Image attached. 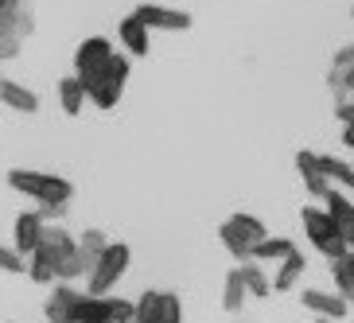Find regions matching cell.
Segmentation results:
<instances>
[{"label": "cell", "instance_id": "obj_1", "mask_svg": "<svg viewBox=\"0 0 354 323\" xmlns=\"http://www.w3.org/2000/svg\"><path fill=\"white\" fill-rule=\"evenodd\" d=\"M47 323H136V300L125 296H90L74 284H55L43 304Z\"/></svg>", "mask_w": 354, "mask_h": 323}, {"label": "cell", "instance_id": "obj_2", "mask_svg": "<svg viewBox=\"0 0 354 323\" xmlns=\"http://www.w3.org/2000/svg\"><path fill=\"white\" fill-rule=\"evenodd\" d=\"M8 187L20 191V195H28V199H35L47 219L66 214V207H71V199H74L71 179L51 176V172H35V167H12L8 172Z\"/></svg>", "mask_w": 354, "mask_h": 323}, {"label": "cell", "instance_id": "obj_3", "mask_svg": "<svg viewBox=\"0 0 354 323\" xmlns=\"http://www.w3.org/2000/svg\"><path fill=\"white\" fill-rule=\"evenodd\" d=\"M35 32V12L28 0H0V63L24 51V39Z\"/></svg>", "mask_w": 354, "mask_h": 323}, {"label": "cell", "instance_id": "obj_4", "mask_svg": "<svg viewBox=\"0 0 354 323\" xmlns=\"http://www.w3.org/2000/svg\"><path fill=\"white\" fill-rule=\"evenodd\" d=\"M300 222H304L308 241H312L327 261H343L346 253H351V246H346V230L339 226V222H335L323 207H304L300 210Z\"/></svg>", "mask_w": 354, "mask_h": 323}, {"label": "cell", "instance_id": "obj_5", "mask_svg": "<svg viewBox=\"0 0 354 323\" xmlns=\"http://www.w3.org/2000/svg\"><path fill=\"white\" fill-rule=\"evenodd\" d=\"M129 71H133V63H129L125 55H113V59H109V63H105L97 74H90V78H78V82L86 86V98H90V105H97V109H113V105L121 102V94H125Z\"/></svg>", "mask_w": 354, "mask_h": 323}, {"label": "cell", "instance_id": "obj_6", "mask_svg": "<svg viewBox=\"0 0 354 323\" xmlns=\"http://www.w3.org/2000/svg\"><path fill=\"white\" fill-rule=\"evenodd\" d=\"M129 261H133V250H129L125 241H113V246L97 257L94 273H90V281H86V292H90V296H113L117 281L129 273Z\"/></svg>", "mask_w": 354, "mask_h": 323}, {"label": "cell", "instance_id": "obj_7", "mask_svg": "<svg viewBox=\"0 0 354 323\" xmlns=\"http://www.w3.org/2000/svg\"><path fill=\"white\" fill-rule=\"evenodd\" d=\"M74 253H78V238H74V234H66L63 226H47V234H43V241H39V250H35L32 257H39L43 265H51L55 277H59V269H63Z\"/></svg>", "mask_w": 354, "mask_h": 323}, {"label": "cell", "instance_id": "obj_8", "mask_svg": "<svg viewBox=\"0 0 354 323\" xmlns=\"http://www.w3.org/2000/svg\"><path fill=\"white\" fill-rule=\"evenodd\" d=\"M133 16L140 24H145L148 32H187L191 24V12L183 8H164V4H140V8H133Z\"/></svg>", "mask_w": 354, "mask_h": 323}, {"label": "cell", "instance_id": "obj_9", "mask_svg": "<svg viewBox=\"0 0 354 323\" xmlns=\"http://www.w3.org/2000/svg\"><path fill=\"white\" fill-rule=\"evenodd\" d=\"M113 55H117L113 43L105 39V35H90V39H82L74 47V74H78V78H90V74H97Z\"/></svg>", "mask_w": 354, "mask_h": 323}, {"label": "cell", "instance_id": "obj_10", "mask_svg": "<svg viewBox=\"0 0 354 323\" xmlns=\"http://www.w3.org/2000/svg\"><path fill=\"white\" fill-rule=\"evenodd\" d=\"M43 234H47V214H43V210H24V214H16V222H12V246H16L24 257H32V253L39 250Z\"/></svg>", "mask_w": 354, "mask_h": 323}, {"label": "cell", "instance_id": "obj_11", "mask_svg": "<svg viewBox=\"0 0 354 323\" xmlns=\"http://www.w3.org/2000/svg\"><path fill=\"white\" fill-rule=\"evenodd\" d=\"M300 304H304L312 315H319V320H331V323L346 320V312H351V304H346L339 292H323V288H304V292H300Z\"/></svg>", "mask_w": 354, "mask_h": 323}, {"label": "cell", "instance_id": "obj_12", "mask_svg": "<svg viewBox=\"0 0 354 323\" xmlns=\"http://www.w3.org/2000/svg\"><path fill=\"white\" fill-rule=\"evenodd\" d=\"M117 39H121V47H125L133 59H148V51H152V39H148V28L140 20H136L133 12H129L125 20L117 24Z\"/></svg>", "mask_w": 354, "mask_h": 323}, {"label": "cell", "instance_id": "obj_13", "mask_svg": "<svg viewBox=\"0 0 354 323\" xmlns=\"http://www.w3.org/2000/svg\"><path fill=\"white\" fill-rule=\"evenodd\" d=\"M351 71H354V43H343V47L335 51V59H331V71H327V86H331V94L339 98V102L351 98V90H346Z\"/></svg>", "mask_w": 354, "mask_h": 323}, {"label": "cell", "instance_id": "obj_14", "mask_svg": "<svg viewBox=\"0 0 354 323\" xmlns=\"http://www.w3.org/2000/svg\"><path fill=\"white\" fill-rule=\"evenodd\" d=\"M0 105H8L16 113H39L35 90H28V86L16 82V78H4V74H0Z\"/></svg>", "mask_w": 354, "mask_h": 323}, {"label": "cell", "instance_id": "obj_15", "mask_svg": "<svg viewBox=\"0 0 354 323\" xmlns=\"http://www.w3.org/2000/svg\"><path fill=\"white\" fill-rule=\"evenodd\" d=\"M296 172L304 176V187H308V195H315V199H323L327 191H331V179L319 172V152H296Z\"/></svg>", "mask_w": 354, "mask_h": 323}, {"label": "cell", "instance_id": "obj_16", "mask_svg": "<svg viewBox=\"0 0 354 323\" xmlns=\"http://www.w3.org/2000/svg\"><path fill=\"white\" fill-rule=\"evenodd\" d=\"M308 273V257H304L300 250L288 253V257L281 261V269H277V277H272V292H292L296 284H300V277Z\"/></svg>", "mask_w": 354, "mask_h": 323}, {"label": "cell", "instance_id": "obj_17", "mask_svg": "<svg viewBox=\"0 0 354 323\" xmlns=\"http://www.w3.org/2000/svg\"><path fill=\"white\" fill-rule=\"evenodd\" d=\"M167 315V292L145 288L136 296V323H164Z\"/></svg>", "mask_w": 354, "mask_h": 323}, {"label": "cell", "instance_id": "obj_18", "mask_svg": "<svg viewBox=\"0 0 354 323\" xmlns=\"http://www.w3.org/2000/svg\"><path fill=\"white\" fill-rule=\"evenodd\" d=\"M245 300H250V288H245V277H241V269L234 265V269L226 273V288H222V308H226L230 315H238L241 308H245Z\"/></svg>", "mask_w": 354, "mask_h": 323}, {"label": "cell", "instance_id": "obj_19", "mask_svg": "<svg viewBox=\"0 0 354 323\" xmlns=\"http://www.w3.org/2000/svg\"><path fill=\"white\" fill-rule=\"evenodd\" d=\"M86 102H90V98H86V86L78 82V74H71V78L59 82V105H63L66 117H78L86 109Z\"/></svg>", "mask_w": 354, "mask_h": 323}, {"label": "cell", "instance_id": "obj_20", "mask_svg": "<svg viewBox=\"0 0 354 323\" xmlns=\"http://www.w3.org/2000/svg\"><path fill=\"white\" fill-rule=\"evenodd\" d=\"M226 222H230V230H234V234H241L250 246H261V241L269 238V230H265V222H261L257 214H245V210H238V214H234V219H226Z\"/></svg>", "mask_w": 354, "mask_h": 323}, {"label": "cell", "instance_id": "obj_21", "mask_svg": "<svg viewBox=\"0 0 354 323\" xmlns=\"http://www.w3.org/2000/svg\"><path fill=\"white\" fill-rule=\"evenodd\" d=\"M323 210H327V214H331V219L339 222L343 230L354 226V203H351V199H346L339 187H331L327 195H323Z\"/></svg>", "mask_w": 354, "mask_h": 323}, {"label": "cell", "instance_id": "obj_22", "mask_svg": "<svg viewBox=\"0 0 354 323\" xmlns=\"http://www.w3.org/2000/svg\"><path fill=\"white\" fill-rule=\"evenodd\" d=\"M319 172L331 183H339V187H351L354 191V164H346V160L331 156V152H319Z\"/></svg>", "mask_w": 354, "mask_h": 323}, {"label": "cell", "instance_id": "obj_23", "mask_svg": "<svg viewBox=\"0 0 354 323\" xmlns=\"http://www.w3.org/2000/svg\"><path fill=\"white\" fill-rule=\"evenodd\" d=\"M94 265H97V257H94V253H86L82 246H78V253H74V257L66 261L63 269H59V284H74L78 277H86V281H90Z\"/></svg>", "mask_w": 354, "mask_h": 323}, {"label": "cell", "instance_id": "obj_24", "mask_svg": "<svg viewBox=\"0 0 354 323\" xmlns=\"http://www.w3.org/2000/svg\"><path fill=\"white\" fill-rule=\"evenodd\" d=\"M238 269H241V277H245V288H250V296H257V300L272 296V277L261 269V261H245V265H238Z\"/></svg>", "mask_w": 354, "mask_h": 323}, {"label": "cell", "instance_id": "obj_25", "mask_svg": "<svg viewBox=\"0 0 354 323\" xmlns=\"http://www.w3.org/2000/svg\"><path fill=\"white\" fill-rule=\"evenodd\" d=\"M288 253H296V241L292 238H265L261 246H253V261H284Z\"/></svg>", "mask_w": 354, "mask_h": 323}, {"label": "cell", "instance_id": "obj_26", "mask_svg": "<svg viewBox=\"0 0 354 323\" xmlns=\"http://www.w3.org/2000/svg\"><path fill=\"white\" fill-rule=\"evenodd\" d=\"M218 238H222V246L230 250V257L238 261V265L253 261V246H250L245 238H241V234H234V230H230V222H222V226H218Z\"/></svg>", "mask_w": 354, "mask_h": 323}, {"label": "cell", "instance_id": "obj_27", "mask_svg": "<svg viewBox=\"0 0 354 323\" xmlns=\"http://www.w3.org/2000/svg\"><path fill=\"white\" fill-rule=\"evenodd\" d=\"M327 269H331V277H335V292H339L346 304H354V269H346L343 261H327Z\"/></svg>", "mask_w": 354, "mask_h": 323}, {"label": "cell", "instance_id": "obj_28", "mask_svg": "<svg viewBox=\"0 0 354 323\" xmlns=\"http://www.w3.org/2000/svg\"><path fill=\"white\" fill-rule=\"evenodd\" d=\"M0 273L8 277H28V257L16 246H0Z\"/></svg>", "mask_w": 354, "mask_h": 323}, {"label": "cell", "instance_id": "obj_29", "mask_svg": "<svg viewBox=\"0 0 354 323\" xmlns=\"http://www.w3.org/2000/svg\"><path fill=\"white\" fill-rule=\"evenodd\" d=\"M78 246H82L86 253H94V257H102V253L109 250L113 241H109V234H105V230H86L82 238H78Z\"/></svg>", "mask_w": 354, "mask_h": 323}, {"label": "cell", "instance_id": "obj_30", "mask_svg": "<svg viewBox=\"0 0 354 323\" xmlns=\"http://www.w3.org/2000/svg\"><path fill=\"white\" fill-rule=\"evenodd\" d=\"M335 117H339V121L351 129V125H354V98H346V102H335Z\"/></svg>", "mask_w": 354, "mask_h": 323}, {"label": "cell", "instance_id": "obj_31", "mask_svg": "<svg viewBox=\"0 0 354 323\" xmlns=\"http://www.w3.org/2000/svg\"><path fill=\"white\" fill-rule=\"evenodd\" d=\"M343 145L354 152V125H351V129H343Z\"/></svg>", "mask_w": 354, "mask_h": 323}, {"label": "cell", "instance_id": "obj_32", "mask_svg": "<svg viewBox=\"0 0 354 323\" xmlns=\"http://www.w3.org/2000/svg\"><path fill=\"white\" fill-rule=\"evenodd\" d=\"M343 265H346V269H354V250H351V253H346V257H343Z\"/></svg>", "mask_w": 354, "mask_h": 323}, {"label": "cell", "instance_id": "obj_33", "mask_svg": "<svg viewBox=\"0 0 354 323\" xmlns=\"http://www.w3.org/2000/svg\"><path fill=\"white\" fill-rule=\"evenodd\" d=\"M315 323H331V320H315Z\"/></svg>", "mask_w": 354, "mask_h": 323}, {"label": "cell", "instance_id": "obj_34", "mask_svg": "<svg viewBox=\"0 0 354 323\" xmlns=\"http://www.w3.org/2000/svg\"><path fill=\"white\" fill-rule=\"evenodd\" d=\"M351 16H354V8H351Z\"/></svg>", "mask_w": 354, "mask_h": 323}, {"label": "cell", "instance_id": "obj_35", "mask_svg": "<svg viewBox=\"0 0 354 323\" xmlns=\"http://www.w3.org/2000/svg\"><path fill=\"white\" fill-rule=\"evenodd\" d=\"M351 98H354V90H351Z\"/></svg>", "mask_w": 354, "mask_h": 323}]
</instances>
